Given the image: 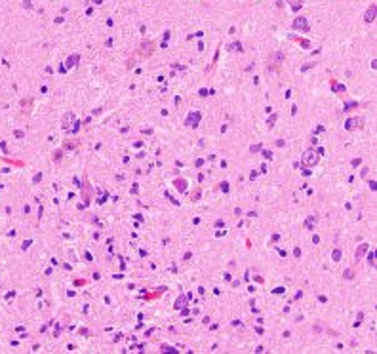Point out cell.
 Masks as SVG:
<instances>
[{"label": "cell", "mask_w": 377, "mask_h": 354, "mask_svg": "<svg viewBox=\"0 0 377 354\" xmlns=\"http://www.w3.org/2000/svg\"><path fill=\"white\" fill-rule=\"evenodd\" d=\"M318 156H320V154L314 152V150H305L303 152V164L307 166V168H314V166L318 164Z\"/></svg>", "instance_id": "1"}, {"label": "cell", "mask_w": 377, "mask_h": 354, "mask_svg": "<svg viewBox=\"0 0 377 354\" xmlns=\"http://www.w3.org/2000/svg\"><path fill=\"white\" fill-rule=\"evenodd\" d=\"M293 29L295 31H309V23H307V19L303 15H299L293 19Z\"/></svg>", "instance_id": "2"}, {"label": "cell", "mask_w": 377, "mask_h": 354, "mask_svg": "<svg viewBox=\"0 0 377 354\" xmlns=\"http://www.w3.org/2000/svg\"><path fill=\"white\" fill-rule=\"evenodd\" d=\"M375 15H377V4H371L368 8V12H366V15H364V21L366 23H371V21H375Z\"/></svg>", "instance_id": "3"}, {"label": "cell", "mask_w": 377, "mask_h": 354, "mask_svg": "<svg viewBox=\"0 0 377 354\" xmlns=\"http://www.w3.org/2000/svg\"><path fill=\"white\" fill-rule=\"evenodd\" d=\"M360 126H362V118H349L347 122H345V130H349V131L356 130V128H360Z\"/></svg>", "instance_id": "4"}, {"label": "cell", "mask_w": 377, "mask_h": 354, "mask_svg": "<svg viewBox=\"0 0 377 354\" xmlns=\"http://www.w3.org/2000/svg\"><path fill=\"white\" fill-rule=\"evenodd\" d=\"M198 120H200V113H191V114L187 116V126L196 128V126H198Z\"/></svg>", "instance_id": "5"}, {"label": "cell", "mask_w": 377, "mask_h": 354, "mask_svg": "<svg viewBox=\"0 0 377 354\" xmlns=\"http://www.w3.org/2000/svg\"><path fill=\"white\" fill-rule=\"evenodd\" d=\"M72 124H74V114H72V113H67V114L63 116V128L69 130Z\"/></svg>", "instance_id": "6"}, {"label": "cell", "mask_w": 377, "mask_h": 354, "mask_svg": "<svg viewBox=\"0 0 377 354\" xmlns=\"http://www.w3.org/2000/svg\"><path fill=\"white\" fill-rule=\"evenodd\" d=\"M76 63H78V55H76V53H74V55H69L67 61H65V69H72Z\"/></svg>", "instance_id": "7"}, {"label": "cell", "mask_w": 377, "mask_h": 354, "mask_svg": "<svg viewBox=\"0 0 377 354\" xmlns=\"http://www.w3.org/2000/svg\"><path fill=\"white\" fill-rule=\"evenodd\" d=\"M84 202H86V206L90 204V185H88L86 179H84Z\"/></svg>", "instance_id": "8"}, {"label": "cell", "mask_w": 377, "mask_h": 354, "mask_svg": "<svg viewBox=\"0 0 377 354\" xmlns=\"http://www.w3.org/2000/svg\"><path fill=\"white\" fill-rule=\"evenodd\" d=\"M173 185H175V187H177V189H179L181 192H185V191H187V181H185V179H175V181H173Z\"/></svg>", "instance_id": "9"}, {"label": "cell", "mask_w": 377, "mask_h": 354, "mask_svg": "<svg viewBox=\"0 0 377 354\" xmlns=\"http://www.w3.org/2000/svg\"><path fill=\"white\" fill-rule=\"evenodd\" d=\"M366 249H368V244H360V248L356 249V259L360 261L362 257H364V253H366Z\"/></svg>", "instance_id": "10"}, {"label": "cell", "mask_w": 377, "mask_h": 354, "mask_svg": "<svg viewBox=\"0 0 377 354\" xmlns=\"http://www.w3.org/2000/svg\"><path fill=\"white\" fill-rule=\"evenodd\" d=\"M185 305H187V297H185V295H181L179 299L175 301V308H183Z\"/></svg>", "instance_id": "11"}, {"label": "cell", "mask_w": 377, "mask_h": 354, "mask_svg": "<svg viewBox=\"0 0 377 354\" xmlns=\"http://www.w3.org/2000/svg\"><path fill=\"white\" fill-rule=\"evenodd\" d=\"M288 2H290V6L295 10V12H297V10L303 6V0H288Z\"/></svg>", "instance_id": "12"}, {"label": "cell", "mask_w": 377, "mask_h": 354, "mask_svg": "<svg viewBox=\"0 0 377 354\" xmlns=\"http://www.w3.org/2000/svg\"><path fill=\"white\" fill-rule=\"evenodd\" d=\"M368 263H370V267H375V253L373 251L368 255Z\"/></svg>", "instance_id": "13"}, {"label": "cell", "mask_w": 377, "mask_h": 354, "mask_svg": "<svg viewBox=\"0 0 377 354\" xmlns=\"http://www.w3.org/2000/svg\"><path fill=\"white\" fill-rule=\"evenodd\" d=\"M313 223H314V217H309L307 223H305V227H307V228H313Z\"/></svg>", "instance_id": "14"}, {"label": "cell", "mask_w": 377, "mask_h": 354, "mask_svg": "<svg viewBox=\"0 0 377 354\" xmlns=\"http://www.w3.org/2000/svg\"><path fill=\"white\" fill-rule=\"evenodd\" d=\"M310 67H314V61H310V63H307V65H303V67H301V71L305 72V71H309Z\"/></svg>", "instance_id": "15"}, {"label": "cell", "mask_w": 377, "mask_h": 354, "mask_svg": "<svg viewBox=\"0 0 377 354\" xmlns=\"http://www.w3.org/2000/svg\"><path fill=\"white\" fill-rule=\"evenodd\" d=\"M341 259V249H335L334 251V261H339Z\"/></svg>", "instance_id": "16"}, {"label": "cell", "mask_w": 377, "mask_h": 354, "mask_svg": "<svg viewBox=\"0 0 377 354\" xmlns=\"http://www.w3.org/2000/svg\"><path fill=\"white\" fill-rule=\"evenodd\" d=\"M293 255H295V257L299 259V257H301V249H299V248H295V251H293Z\"/></svg>", "instance_id": "17"}, {"label": "cell", "mask_w": 377, "mask_h": 354, "mask_svg": "<svg viewBox=\"0 0 377 354\" xmlns=\"http://www.w3.org/2000/svg\"><path fill=\"white\" fill-rule=\"evenodd\" d=\"M370 189H371V191L377 189V183H375V181H370Z\"/></svg>", "instance_id": "18"}, {"label": "cell", "mask_w": 377, "mask_h": 354, "mask_svg": "<svg viewBox=\"0 0 377 354\" xmlns=\"http://www.w3.org/2000/svg\"><path fill=\"white\" fill-rule=\"evenodd\" d=\"M263 156H265V158H271V156H272V154H271L269 150H263Z\"/></svg>", "instance_id": "19"}, {"label": "cell", "mask_w": 377, "mask_h": 354, "mask_svg": "<svg viewBox=\"0 0 377 354\" xmlns=\"http://www.w3.org/2000/svg\"><path fill=\"white\" fill-rule=\"evenodd\" d=\"M208 93H212V92H208L206 88H202V90H200V95H208Z\"/></svg>", "instance_id": "20"}, {"label": "cell", "mask_w": 377, "mask_h": 354, "mask_svg": "<svg viewBox=\"0 0 377 354\" xmlns=\"http://www.w3.org/2000/svg\"><path fill=\"white\" fill-rule=\"evenodd\" d=\"M345 276H347V278L350 280V278H352V270H345Z\"/></svg>", "instance_id": "21"}, {"label": "cell", "mask_w": 377, "mask_h": 354, "mask_svg": "<svg viewBox=\"0 0 377 354\" xmlns=\"http://www.w3.org/2000/svg\"><path fill=\"white\" fill-rule=\"evenodd\" d=\"M221 189H223V192H227V191H229V185H227V183H223V185H221Z\"/></svg>", "instance_id": "22"}, {"label": "cell", "mask_w": 377, "mask_h": 354, "mask_svg": "<svg viewBox=\"0 0 377 354\" xmlns=\"http://www.w3.org/2000/svg\"><path fill=\"white\" fill-rule=\"evenodd\" d=\"M352 166H360V158H354V160H352Z\"/></svg>", "instance_id": "23"}, {"label": "cell", "mask_w": 377, "mask_h": 354, "mask_svg": "<svg viewBox=\"0 0 377 354\" xmlns=\"http://www.w3.org/2000/svg\"><path fill=\"white\" fill-rule=\"evenodd\" d=\"M274 120H276V114H272V116H271V120H269V124H271V126L274 124Z\"/></svg>", "instance_id": "24"}, {"label": "cell", "mask_w": 377, "mask_h": 354, "mask_svg": "<svg viewBox=\"0 0 377 354\" xmlns=\"http://www.w3.org/2000/svg\"><path fill=\"white\" fill-rule=\"evenodd\" d=\"M259 149H261V145H255V147H251V152H257Z\"/></svg>", "instance_id": "25"}, {"label": "cell", "mask_w": 377, "mask_h": 354, "mask_svg": "<svg viewBox=\"0 0 377 354\" xmlns=\"http://www.w3.org/2000/svg\"><path fill=\"white\" fill-rule=\"evenodd\" d=\"M101 2H103V0H93V4H101Z\"/></svg>", "instance_id": "26"}]
</instances>
